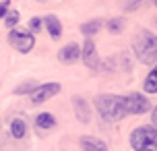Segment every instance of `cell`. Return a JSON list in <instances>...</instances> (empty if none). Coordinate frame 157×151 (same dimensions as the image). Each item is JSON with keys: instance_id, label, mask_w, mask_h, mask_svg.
I'll return each mask as SVG.
<instances>
[{"instance_id": "cb8c5ba5", "label": "cell", "mask_w": 157, "mask_h": 151, "mask_svg": "<svg viewBox=\"0 0 157 151\" xmlns=\"http://www.w3.org/2000/svg\"><path fill=\"white\" fill-rule=\"evenodd\" d=\"M155 4H157V0H155Z\"/></svg>"}, {"instance_id": "44dd1931", "label": "cell", "mask_w": 157, "mask_h": 151, "mask_svg": "<svg viewBox=\"0 0 157 151\" xmlns=\"http://www.w3.org/2000/svg\"><path fill=\"white\" fill-rule=\"evenodd\" d=\"M8 4H10V0H2V2H0V19H4V17H6V13L10 10V8H8Z\"/></svg>"}, {"instance_id": "2e32d148", "label": "cell", "mask_w": 157, "mask_h": 151, "mask_svg": "<svg viewBox=\"0 0 157 151\" xmlns=\"http://www.w3.org/2000/svg\"><path fill=\"white\" fill-rule=\"evenodd\" d=\"M35 87H37L35 81H25V83H21V85L15 89V93H17V95H27V93L31 95L33 91H35Z\"/></svg>"}, {"instance_id": "7402d4cb", "label": "cell", "mask_w": 157, "mask_h": 151, "mask_svg": "<svg viewBox=\"0 0 157 151\" xmlns=\"http://www.w3.org/2000/svg\"><path fill=\"white\" fill-rule=\"evenodd\" d=\"M151 124L157 128V106L153 108V110H151Z\"/></svg>"}, {"instance_id": "ac0fdd59", "label": "cell", "mask_w": 157, "mask_h": 151, "mask_svg": "<svg viewBox=\"0 0 157 151\" xmlns=\"http://www.w3.org/2000/svg\"><path fill=\"white\" fill-rule=\"evenodd\" d=\"M105 27H108V31H110V33H122V29H124V19H120V17L110 19Z\"/></svg>"}, {"instance_id": "5b68a950", "label": "cell", "mask_w": 157, "mask_h": 151, "mask_svg": "<svg viewBox=\"0 0 157 151\" xmlns=\"http://www.w3.org/2000/svg\"><path fill=\"white\" fill-rule=\"evenodd\" d=\"M122 99H124L126 116H128V114H130V116H141V114H145V112L151 110V102L143 95V93L130 91V93L122 95Z\"/></svg>"}, {"instance_id": "5bb4252c", "label": "cell", "mask_w": 157, "mask_h": 151, "mask_svg": "<svg viewBox=\"0 0 157 151\" xmlns=\"http://www.w3.org/2000/svg\"><path fill=\"white\" fill-rule=\"evenodd\" d=\"M101 27H103V23L99 19H91V21H87V23L81 25V33H83L85 37H91V35H95Z\"/></svg>"}, {"instance_id": "603a6c76", "label": "cell", "mask_w": 157, "mask_h": 151, "mask_svg": "<svg viewBox=\"0 0 157 151\" xmlns=\"http://www.w3.org/2000/svg\"><path fill=\"white\" fill-rule=\"evenodd\" d=\"M155 25H157V17H155Z\"/></svg>"}, {"instance_id": "52a82bcc", "label": "cell", "mask_w": 157, "mask_h": 151, "mask_svg": "<svg viewBox=\"0 0 157 151\" xmlns=\"http://www.w3.org/2000/svg\"><path fill=\"white\" fill-rule=\"evenodd\" d=\"M81 60L85 62V66L89 68H97L99 66V56H97V46L91 37H87L81 46Z\"/></svg>"}, {"instance_id": "4fadbf2b", "label": "cell", "mask_w": 157, "mask_h": 151, "mask_svg": "<svg viewBox=\"0 0 157 151\" xmlns=\"http://www.w3.org/2000/svg\"><path fill=\"white\" fill-rule=\"evenodd\" d=\"M143 89L147 93H157V64H153V68L149 71V75L143 81Z\"/></svg>"}, {"instance_id": "3957f363", "label": "cell", "mask_w": 157, "mask_h": 151, "mask_svg": "<svg viewBox=\"0 0 157 151\" xmlns=\"http://www.w3.org/2000/svg\"><path fill=\"white\" fill-rule=\"evenodd\" d=\"M130 147L134 151H157V128L136 126L130 133Z\"/></svg>"}, {"instance_id": "30bf717a", "label": "cell", "mask_w": 157, "mask_h": 151, "mask_svg": "<svg viewBox=\"0 0 157 151\" xmlns=\"http://www.w3.org/2000/svg\"><path fill=\"white\" fill-rule=\"evenodd\" d=\"M78 58H81V46L75 44V41H72V44H66V46L58 52V60L62 64H75Z\"/></svg>"}, {"instance_id": "277c9868", "label": "cell", "mask_w": 157, "mask_h": 151, "mask_svg": "<svg viewBox=\"0 0 157 151\" xmlns=\"http://www.w3.org/2000/svg\"><path fill=\"white\" fill-rule=\"evenodd\" d=\"M8 44L21 54H29L33 50V46H35V35L29 29H10Z\"/></svg>"}, {"instance_id": "9a60e30c", "label": "cell", "mask_w": 157, "mask_h": 151, "mask_svg": "<svg viewBox=\"0 0 157 151\" xmlns=\"http://www.w3.org/2000/svg\"><path fill=\"white\" fill-rule=\"evenodd\" d=\"M27 135V124H25V120L21 118H15L10 122V137H15V139H23Z\"/></svg>"}, {"instance_id": "8992f818", "label": "cell", "mask_w": 157, "mask_h": 151, "mask_svg": "<svg viewBox=\"0 0 157 151\" xmlns=\"http://www.w3.org/2000/svg\"><path fill=\"white\" fill-rule=\"evenodd\" d=\"M60 89H62V87H60V83H56V81H52V83H44V85H37L35 91L29 95V102H31V106H41V103H46L48 99H52V97L58 95Z\"/></svg>"}, {"instance_id": "6da1fadb", "label": "cell", "mask_w": 157, "mask_h": 151, "mask_svg": "<svg viewBox=\"0 0 157 151\" xmlns=\"http://www.w3.org/2000/svg\"><path fill=\"white\" fill-rule=\"evenodd\" d=\"M95 110L99 112V116L105 122H118L126 116L122 95H114V93H101L95 97Z\"/></svg>"}, {"instance_id": "ba28073f", "label": "cell", "mask_w": 157, "mask_h": 151, "mask_svg": "<svg viewBox=\"0 0 157 151\" xmlns=\"http://www.w3.org/2000/svg\"><path fill=\"white\" fill-rule=\"evenodd\" d=\"M72 110H75V116H77L78 122H83V124L91 122V106H89V102L85 97L72 95Z\"/></svg>"}, {"instance_id": "d6986e66", "label": "cell", "mask_w": 157, "mask_h": 151, "mask_svg": "<svg viewBox=\"0 0 157 151\" xmlns=\"http://www.w3.org/2000/svg\"><path fill=\"white\" fill-rule=\"evenodd\" d=\"M41 27H44V19H41V17H31V21H29V31L35 35V33L41 31Z\"/></svg>"}, {"instance_id": "9c48e42d", "label": "cell", "mask_w": 157, "mask_h": 151, "mask_svg": "<svg viewBox=\"0 0 157 151\" xmlns=\"http://www.w3.org/2000/svg\"><path fill=\"white\" fill-rule=\"evenodd\" d=\"M33 124H35L37 135H46V133H50V130H54L58 122H56V116H54V114H50V112H41V114H37V116H35Z\"/></svg>"}, {"instance_id": "7a4b0ae2", "label": "cell", "mask_w": 157, "mask_h": 151, "mask_svg": "<svg viewBox=\"0 0 157 151\" xmlns=\"http://www.w3.org/2000/svg\"><path fill=\"white\" fill-rule=\"evenodd\" d=\"M134 54L139 58V62L147 64H157V35L149 29H141V31L136 33V37H134Z\"/></svg>"}, {"instance_id": "8fae6325", "label": "cell", "mask_w": 157, "mask_h": 151, "mask_svg": "<svg viewBox=\"0 0 157 151\" xmlns=\"http://www.w3.org/2000/svg\"><path fill=\"white\" fill-rule=\"evenodd\" d=\"M44 27H46V31L50 33L52 40H58V37L62 35V23L58 21L56 15H46L44 17Z\"/></svg>"}, {"instance_id": "ffe728a7", "label": "cell", "mask_w": 157, "mask_h": 151, "mask_svg": "<svg viewBox=\"0 0 157 151\" xmlns=\"http://www.w3.org/2000/svg\"><path fill=\"white\" fill-rule=\"evenodd\" d=\"M126 4H124V8L126 10H136V8L141 6V2L143 0H124Z\"/></svg>"}, {"instance_id": "7c38bea8", "label": "cell", "mask_w": 157, "mask_h": 151, "mask_svg": "<svg viewBox=\"0 0 157 151\" xmlns=\"http://www.w3.org/2000/svg\"><path fill=\"white\" fill-rule=\"evenodd\" d=\"M81 149L83 151H108V145L97 137L85 135V137H81Z\"/></svg>"}, {"instance_id": "e0dca14e", "label": "cell", "mask_w": 157, "mask_h": 151, "mask_svg": "<svg viewBox=\"0 0 157 151\" xmlns=\"http://www.w3.org/2000/svg\"><path fill=\"white\" fill-rule=\"evenodd\" d=\"M19 19H21V15H19V10H8L6 17H4V25H6L8 29H15L17 25H19Z\"/></svg>"}]
</instances>
